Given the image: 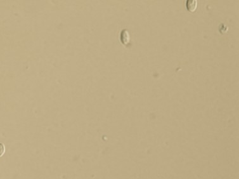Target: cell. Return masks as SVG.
I'll return each mask as SVG.
<instances>
[{
    "label": "cell",
    "mask_w": 239,
    "mask_h": 179,
    "mask_svg": "<svg viewBox=\"0 0 239 179\" xmlns=\"http://www.w3.org/2000/svg\"><path fill=\"white\" fill-rule=\"evenodd\" d=\"M5 152V147L4 144L2 143H0V157H1L3 154H4Z\"/></svg>",
    "instance_id": "3"
},
{
    "label": "cell",
    "mask_w": 239,
    "mask_h": 179,
    "mask_svg": "<svg viewBox=\"0 0 239 179\" xmlns=\"http://www.w3.org/2000/svg\"><path fill=\"white\" fill-rule=\"evenodd\" d=\"M197 1L196 0H187L186 3L187 9L190 12H194L197 8Z\"/></svg>",
    "instance_id": "1"
},
{
    "label": "cell",
    "mask_w": 239,
    "mask_h": 179,
    "mask_svg": "<svg viewBox=\"0 0 239 179\" xmlns=\"http://www.w3.org/2000/svg\"><path fill=\"white\" fill-rule=\"evenodd\" d=\"M130 37L128 31L127 30H123L121 33V41L124 45H127L129 42Z\"/></svg>",
    "instance_id": "2"
}]
</instances>
